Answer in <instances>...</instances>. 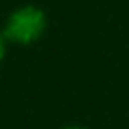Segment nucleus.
I'll use <instances>...</instances> for the list:
<instances>
[{"instance_id":"nucleus-1","label":"nucleus","mask_w":129,"mask_h":129,"mask_svg":"<svg viewBox=\"0 0 129 129\" xmlns=\"http://www.w3.org/2000/svg\"><path fill=\"white\" fill-rule=\"evenodd\" d=\"M47 30V13L37 5H22L13 9L5 19L2 37L13 45H35Z\"/></svg>"},{"instance_id":"nucleus-2","label":"nucleus","mask_w":129,"mask_h":129,"mask_svg":"<svg viewBox=\"0 0 129 129\" xmlns=\"http://www.w3.org/2000/svg\"><path fill=\"white\" fill-rule=\"evenodd\" d=\"M7 47H9V43L5 41L2 32H0V64H2V60H5V56H7Z\"/></svg>"},{"instance_id":"nucleus-3","label":"nucleus","mask_w":129,"mask_h":129,"mask_svg":"<svg viewBox=\"0 0 129 129\" xmlns=\"http://www.w3.org/2000/svg\"><path fill=\"white\" fill-rule=\"evenodd\" d=\"M60 129H90V127H86V125H78V123H71V125H64V127H60Z\"/></svg>"}]
</instances>
